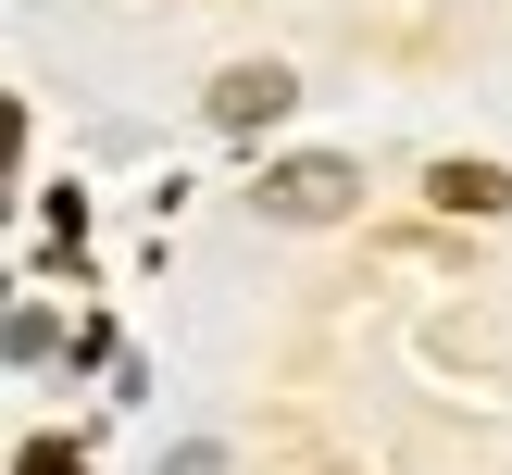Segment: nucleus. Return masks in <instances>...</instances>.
Segmentation results:
<instances>
[{
	"label": "nucleus",
	"mask_w": 512,
	"mask_h": 475,
	"mask_svg": "<svg viewBox=\"0 0 512 475\" xmlns=\"http://www.w3.org/2000/svg\"><path fill=\"white\" fill-rule=\"evenodd\" d=\"M163 475H225V450H175V463Z\"/></svg>",
	"instance_id": "39448f33"
},
{
	"label": "nucleus",
	"mask_w": 512,
	"mask_h": 475,
	"mask_svg": "<svg viewBox=\"0 0 512 475\" xmlns=\"http://www.w3.org/2000/svg\"><path fill=\"white\" fill-rule=\"evenodd\" d=\"M250 200H263L275 225H338L350 200H363V175H350L338 150H300V163H263V188H250Z\"/></svg>",
	"instance_id": "f257e3e1"
},
{
	"label": "nucleus",
	"mask_w": 512,
	"mask_h": 475,
	"mask_svg": "<svg viewBox=\"0 0 512 475\" xmlns=\"http://www.w3.org/2000/svg\"><path fill=\"white\" fill-rule=\"evenodd\" d=\"M13 475H75V450H63V438H25V450H13Z\"/></svg>",
	"instance_id": "20e7f679"
},
{
	"label": "nucleus",
	"mask_w": 512,
	"mask_h": 475,
	"mask_svg": "<svg viewBox=\"0 0 512 475\" xmlns=\"http://www.w3.org/2000/svg\"><path fill=\"white\" fill-rule=\"evenodd\" d=\"M288 100H300V88H288V63H225V75H213V100H200V113H213L225 138H263V125L288 113Z\"/></svg>",
	"instance_id": "f03ea898"
},
{
	"label": "nucleus",
	"mask_w": 512,
	"mask_h": 475,
	"mask_svg": "<svg viewBox=\"0 0 512 475\" xmlns=\"http://www.w3.org/2000/svg\"><path fill=\"white\" fill-rule=\"evenodd\" d=\"M425 200H438V213H512V175H500V163H463V150H450V163L425 175Z\"/></svg>",
	"instance_id": "7ed1b4c3"
}]
</instances>
